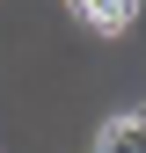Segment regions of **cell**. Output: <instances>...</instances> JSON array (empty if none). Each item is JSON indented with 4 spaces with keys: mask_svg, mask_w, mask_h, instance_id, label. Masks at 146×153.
<instances>
[{
    "mask_svg": "<svg viewBox=\"0 0 146 153\" xmlns=\"http://www.w3.org/2000/svg\"><path fill=\"white\" fill-rule=\"evenodd\" d=\"M102 153H146V117H124V124L102 139Z\"/></svg>",
    "mask_w": 146,
    "mask_h": 153,
    "instance_id": "obj_2",
    "label": "cell"
},
{
    "mask_svg": "<svg viewBox=\"0 0 146 153\" xmlns=\"http://www.w3.org/2000/svg\"><path fill=\"white\" fill-rule=\"evenodd\" d=\"M132 15H139V0H88V22L95 29H124Z\"/></svg>",
    "mask_w": 146,
    "mask_h": 153,
    "instance_id": "obj_1",
    "label": "cell"
},
{
    "mask_svg": "<svg viewBox=\"0 0 146 153\" xmlns=\"http://www.w3.org/2000/svg\"><path fill=\"white\" fill-rule=\"evenodd\" d=\"M73 7H88V0H73Z\"/></svg>",
    "mask_w": 146,
    "mask_h": 153,
    "instance_id": "obj_3",
    "label": "cell"
}]
</instances>
